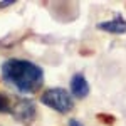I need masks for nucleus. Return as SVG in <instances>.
<instances>
[{
	"label": "nucleus",
	"instance_id": "nucleus-7",
	"mask_svg": "<svg viewBox=\"0 0 126 126\" xmlns=\"http://www.w3.org/2000/svg\"><path fill=\"white\" fill-rule=\"evenodd\" d=\"M97 119H103V121H106V125H113L116 119L114 116H109V114H104V113H101V114H97Z\"/></svg>",
	"mask_w": 126,
	"mask_h": 126
},
{
	"label": "nucleus",
	"instance_id": "nucleus-3",
	"mask_svg": "<svg viewBox=\"0 0 126 126\" xmlns=\"http://www.w3.org/2000/svg\"><path fill=\"white\" fill-rule=\"evenodd\" d=\"M35 113H37V109H35V103L32 99H29V97H15L14 99V106H12V114L10 116L15 121L30 123V121H34Z\"/></svg>",
	"mask_w": 126,
	"mask_h": 126
},
{
	"label": "nucleus",
	"instance_id": "nucleus-9",
	"mask_svg": "<svg viewBox=\"0 0 126 126\" xmlns=\"http://www.w3.org/2000/svg\"><path fill=\"white\" fill-rule=\"evenodd\" d=\"M69 126H84L79 119H76V118H72V119H69Z\"/></svg>",
	"mask_w": 126,
	"mask_h": 126
},
{
	"label": "nucleus",
	"instance_id": "nucleus-2",
	"mask_svg": "<svg viewBox=\"0 0 126 126\" xmlns=\"http://www.w3.org/2000/svg\"><path fill=\"white\" fill-rule=\"evenodd\" d=\"M40 103L61 114H66L74 108V97L64 87H49L42 93Z\"/></svg>",
	"mask_w": 126,
	"mask_h": 126
},
{
	"label": "nucleus",
	"instance_id": "nucleus-1",
	"mask_svg": "<svg viewBox=\"0 0 126 126\" xmlns=\"http://www.w3.org/2000/svg\"><path fill=\"white\" fill-rule=\"evenodd\" d=\"M0 76L7 86L22 94H34L44 84V69L27 59H5L0 66Z\"/></svg>",
	"mask_w": 126,
	"mask_h": 126
},
{
	"label": "nucleus",
	"instance_id": "nucleus-4",
	"mask_svg": "<svg viewBox=\"0 0 126 126\" xmlns=\"http://www.w3.org/2000/svg\"><path fill=\"white\" fill-rule=\"evenodd\" d=\"M69 86H71V94H72L74 97H81V99H84V97H87V96H89V93H91V86H89L86 76H84L82 72H76V74H72Z\"/></svg>",
	"mask_w": 126,
	"mask_h": 126
},
{
	"label": "nucleus",
	"instance_id": "nucleus-8",
	"mask_svg": "<svg viewBox=\"0 0 126 126\" xmlns=\"http://www.w3.org/2000/svg\"><path fill=\"white\" fill-rule=\"evenodd\" d=\"M14 3H15V0H2V2H0V9L10 7V5H14Z\"/></svg>",
	"mask_w": 126,
	"mask_h": 126
},
{
	"label": "nucleus",
	"instance_id": "nucleus-5",
	"mask_svg": "<svg viewBox=\"0 0 126 126\" xmlns=\"http://www.w3.org/2000/svg\"><path fill=\"white\" fill-rule=\"evenodd\" d=\"M96 29L103 30V32H109V34H126V20L121 15H116L111 20L97 22Z\"/></svg>",
	"mask_w": 126,
	"mask_h": 126
},
{
	"label": "nucleus",
	"instance_id": "nucleus-6",
	"mask_svg": "<svg viewBox=\"0 0 126 126\" xmlns=\"http://www.w3.org/2000/svg\"><path fill=\"white\" fill-rule=\"evenodd\" d=\"M12 106H14V99L5 93H0V113L12 114Z\"/></svg>",
	"mask_w": 126,
	"mask_h": 126
}]
</instances>
